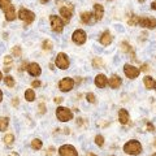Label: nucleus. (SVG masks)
<instances>
[{
    "instance_id": "obj_1",
    "label": "nucleus",
    "mask_w": 156,
    "mask_h": 156,
    "mask_svg": "<svg viewBox=\"0 0 156 156\" xmlns=\"http://www.w3.org/2000/svg\"><path fill=\"white\" fill-rule=\"evenodd\" d=\"M124 151L129 155H139L142 152V144L138 140H129L128 143H125L124 146Z\"/></svg>"
},
{
    "instance_id": "obj_2",
    "label": "nucleus",
    "mask_w": 156,
    "mask_h": 156,
    "mask_svg": "<svg viewBox=\"0 0 156 156\" xmlns=\"http://www.w3.org/2000/svg\"><path fill=\"white\" fill-rule=\"evenodd\" d=\"M56 116L57 119L62 121V122H66V121H70L73 119V113L70 109L65 108V107H57L56 109Z\"/></svg>"
},
{
    "instance_id": "obj_3",
    "label": "nucleus",
    "mask_w": 156,
    "mask_h": 156,
    "mask_svg": "<svg viewBox=\"0 0 156 156\" xmlns=\"http://www.w3.org/2000/svg\"><path fill=\"white\" fill-rule=\"evenodd\" d=\"M18 17H20V20H22V21L25 22V25H30L34 20H35V14L26 8H21L18 11Z\"/></svg>"
},
{
    "instance_id": "obj_4",
    "label": "nucleus",
    "mask_w": 156,
    "mask_h": 156,
    "mask_svg": "<svg viewBox=\"0 0 156 156\" xmlns=\"http://www.w3.org/2000/svg\"><path fill=\"white\" fill-rule=\"evenodd\" d=\"M62 3L64 5H60V14L65 20V22H69L73 16V5L70 3H66L65 0H62Z\"/></svg>"
},
{
    "instance_id": "obj_5",
    "label": "nucleus",
    "mask_w": 156,
    "mask_h": 156,
    "mask_svg": "<svg viewBox=\"0 0 156 156\" xmlns=\"http://www.w3.org/2000/svg\"><path fill=\"white\" fill-rule=\"evenodd\" d=\"M50 22H51V29L55 33H61L64 30V21L55 14H51L50 16Z\"/></svg>"
},
{
    "instance_id": "obj_6",
    "label": "nucleus",
    "mask_w": 156,
    "mask_h": 156,
    "mask_svg": "<svg viewBox=\"0 0 156 156\" xmlns=\"http://www.w3.org/2000/svg\"><path fill=\"white\" fill-rule=\"evenodd\" d=\"M55 64H56L57 68H60V69L65 70V69L69 68V58H68V56L65 55L64 52H60V53H57V56H56Z\"/></svg>"
},
{
    "instance_id": "obj_7",
    "label": "nucleus",
    "mask_w": 156,
    "mask_h": 156,
    "mask_svg": "<svg viewBox=\"0 0 156 156\" xmlns=\"http://www.w3.org/2000/svg\"><path fill=\"white\" fill-rule=\"evenodd\" d=\"M86 33L83 30H81V29H77V30L73 33V35H72V41L76 43V44H83V43L86 42Z\"/></svg>"
},
{
    "instance_id": "obj_8",
    "label": "nucleus",
    "mask_w": 156,
    "mask_h": 156,
    "mask_svg": "<svg viewBox=\"0 0 156 156\" xmlns=\"http://www.w3.org/2000/svg\"><path fill=\"white\" fill-rule=\"evenodd\" d=\"M58 154L60 156H78V152L76 151V148L70 144H64L58 148Z\"/></svg>"
},
{
    "instance_id": "obj_9",
    "label": "nucleus",
    "mask_w": 156,
    "mask_h": 156,
    "mask_svg": "<svg viewBox=\"0 0 156 156\" xmlns=\"http://www.w3.org/2000/svg\"><path fill=\"white\" fill-rule=\"evenodd\" d=\"M73 87H74V81L72 78H62L58 83V89H60L62 92H68L70 91Z\"/></svg>"
},
{
    "instance_id": "obj_10",
    "label": "nucleus",
    "mask_w": 156,
    "mask_h": 156,
    "mask_svg": "<svg viewBox=\"0 0 156 156\" xmlns=\"http://www.w3.org/2000/svg\"><path fill=\"white\" fill-rule=\"evenodd\" d=\"M124 73H125V76L128 77V78H136L139 76V73H140V69H138V68H135L133 65H130V64H126L124 66Z\"/></svg>"
},
{
    "instance_id": "obj_11",
    "label": "nucleus",
    "mask_w": 156,
    "mask_h": 156,
    "mask_svg": "<svg viewBox=\"0 0 156 156\" xmlns=\"http://www.w3.org/2000/svg\"><path fill=\"white\" fill-rule=\"evenodd\" d=\"M139 25L146 29H155L156 27V20L155 18H150V17H142L139 18Z\"/></svg>"
},
{
    "instance_id": "obj_12",
    "label": "nucleus",
    "mask_w": 156,
    "mask_h": 156,
    "mask_svg": "<svg viewBox=\"0 0 156 156\" xmlns=\"http://www.w3.org/2000/svg\"><path fill=\"white\" fill-rule=\"evenodd\" d=\"M27 72L29 74L33 76V77H39L42 73V69L41 66H39V64H37V62H30L27 66Z\"/></svg>"
},
{
    "instance_id": "obj_13",
    "label": "nucleus",
    "mask_w": 156,
    "mask_h": 156,
    "mask_svg": "<svg viewBox=\"0 0 156 156\" xmlns=\"http://www.w3.org/2000/svg\"><path fill=\"white\" fill-rule=\"evenodd\" d=\"M95 85L99 87V89H103L108 85V78H107L104 74H98L95 77Z\"/></svg>"
},
{
    "instance_id": "obj_14",
    "label": "nucleus",
    "mask_w": 156,
    "mask_h": 156,
    "mask_svg": "<svg viewBox=\"0 0 156 156\" xmlns=\"http://www.w3.org/2000/svg\"><path fill=\"white\" fill-rule=\"evenodd\" d=\"M94 16L96 21H100L101 18L104 16V8L101 4H95L94 5Z\"/></svg>"
},
{
    "instance_id": "obj_15",
    "label": "nucleus",
    "mask_w": 156,
    "mask_h": 156,
    "mask_svg": "<svg viewBox=\"0 0 156 156\" xmlns=\"http://www.w3.org/2000/svg\"><path fill=\"white\" fill-rule=\"evenodd\" d=\"M112 39H113L112 34L109 31H104L103 34H101V37H100V43L103 46H108V44L112 43Z\"/></svg>"
},
{
    "instance_id": "obj_16",
    "label": "nucleus",
    "mask_w": 156,
    "mask_h": 156,
    "mask_svg": "<svg viewBox=\"0 0 156 156\" xmlns=\"http://www.w3.org/2000/svg\"><path fill=\"white\" fill-rule=\"evenodd\" d=\"M108 85L112 87V89H119V87L121 86V78L119 76H112L109 78V81H108Z\"/></svg>"
},
{
    "instance_id": "obj_17",
    "label": "nucleus",
    "mask_w": 156,
    "mask_h": 156,
    "mask_svg": "<svg viewBox=\"0 0 156 156\" xmlns=\"http://www.w3.org/2000/svg\"><path fill=\"white\" fill-rule=\"evenodd\" d=\"M119 120H120V122L121 124H128V121H129V112L126 111V109H120L119 111Z\"/></svg>"
},
{
    "instance_id": "obj_18",
    "label": "nucleus",
    "mask_w": 156,
    "mask_h": 156,
    "mask_svg": "<svg viewBox=\"0 0 156 156\" xmlns=\"http://www.w3.org/2000/svg\"><path fill=\"white\" fill-rule=\"evenodd\" d=\"M4 12H5V18L8 20V21H13V20L16 18V8H14L13 5H11Z\"/></svg>"
},
{
    "instance_id": "obj_19",
    "label": "nucleus",
    "mask_w": 156,
    "mask_h": 156,
    "mask_svg": "<svg viewBox=\"0 0 156 156\" xmlns=\"http://www.w3.org/2000/svg\"><path fill=\"white\" fill-rule=\"evenodd\" d=\"M143 82H144V86L147 87V89H155L156 90V81L152 80V77H150V76H146L143 78Z\"/></svg>"
},
{
    "instance_id": "obj_20",
    "label": "nucleus",
    "mask_w": 156,
    "mask_h": 156,
    "mask_svg": "<svg viewBox=\"0 0 156 156\" xmlns=\"http://www.w3.org/2000/svg\"><path fill=\"white\" fill-rule=\"evenodd\" d=\"M12 65H13L12 56H5V57H4V70L9 72V70H11V68H12Z\"/></svg>"
},
{
    "instance_id": "obj_21",
    "label": "nucleus",
    "mask_w": 156,
    "mask_h": 156,
    "mask_svg": "<svg viewBox=\"0 0 156 156\" xmlns=\"http://www.w3.org/2000/svg\"><path fill=\"white\" fill-rule=\"evenodd\" d=\"M25 98L27 101H33L34 99H35V92H34L33 89H29L25 91Z\"/></svg>"
},
{
    "instance_id": "obj_22",
    "label": "nucleus",
    "mask_w": 156,
    "mask_h": 156,
    "mask_svg": "<svg viewBox=\"0 0 156 156\" xmlns=\"http://www.w3.org/2000/svg\"><path fill=\"white\" fill-rule=\"evenodd\" d=\"M8 122L9 120L7 117H0V131H5V129L8 128Z\"/></svg>"
},
{
    "instance_id": "obj_23",
    "label": "nucleus",
    "mask_w": 156,
    "mask_h": 156,
    "mask_svg": "<svg viewBox=\"0 0 156 156\" xmlns=\"http://www.w3.org/2000/svg\"><path fill=\"white\" fill-rule=\"evenodd\" d=\"M91 16H92V14L90 12H83L81 14V21L83 23H89L91 21Z\"/></svg>"
},
{
    "instance_id": "obj_24",
    "label": "nucleus",
    "mask_w": 156,
    "mask_h": 156,
    "mask_svg": "<svg viewBox=\"0 0 156 156\" xmlns=\"http://www.w3.org/2000/svg\"><path fill=\"white\" fill-rule=\"evenodd\" d=\"M11 0H0V9H3V11H5L11 7Z\"/></svg>"
},
{
    "instance_id": "obj_25",
    "label": "nucleus",
    "mask_w": 156,
    "mask_h": 156,
    "mask_svg": "<svg viewBox=\"0 0 156 156\" xmlns=\"http://www.w3.org/2000/svg\"><path fill=\"white\" fill-rule=\"evenodd\" d=\"M13 140H14L13 134H7L5 136H4V142H5L7 146H12L13 144Z\"/></svg>"
},
{
    "instance_id": "obj_26",
    "label": "nucleus",
    "mask_w": 156,
    "mask_h": 156,
    "mask_svg": "<svg viewBox=\"0 0 156 156\" xmlns=\"http://www.w3.org/2000/svg\"><path fill=\"white\" fill-rule=\"evenodd\" d=\"M31 147L34 150H41L42 148V140L41 139H34L31 142Z\"/></svg>"
},
{
    "instance_id": "obj_27",
    "label": "nucleus",
    "mask_w": 156,
    "mask_h": 156,
    "mask_svg": "<svg viewBox=\"0 0 156 156\" xmlns=\"http://www.w3.org/2000/svg\"><path fill=\"white\" fill-rule=\"evenodd\" d=\"M42 46H43V50H44V51H51V50H52V42L48 41V39L43 42Z\"/></svg>"
},
{
    "instance_id": "obj_28",
    "label": "nucleus",
    "mask_w": 156,
    "mask_h": 156,
    "mask_svg": "<svg viewBox=\"0 0 156 156\" xmlns=\"http://www.w3.org/2000/svg\"><path fill=\"white\" fill-rule=\"evenodd\" d=\"M12 53L16 57H20L21 56V53H22V51H21V47H18V46H16V47H13L12 48Z\"/></svg>"
},
{
    "instance_id": "obj_29",
    "label": "nucleus",
    "mask_w": 156,
    "mask_h": 156,
    "mask_svg": "<svg viewBox=\"0 0 156 156\" xmlns=\"http://www.w3.org/2000/svg\"><path fill=\"white\" fill-rule=\"evenodd\" d=\"M5 85H7L8 87H13V86H14V80H13V77H11V76H7V77H5Z\"/></svg>"
},
{
    "instance_id": "obj_30",
    "label": "nucleus",
    "mask_w": 156,
    "mask_h": 156,
    "mask_svg": "<svg viewBox=\"0 0 156 156\" xmlns=\"http://www.w3.org/2000/svg\"><path fill=\"white\" fill-rule=\"evenodd\" d=\"M95 143L98 144V146H103L104 144V138L101 135H96L95 136Z\"/></svg>"
},
{
    "instance_id": "obj_31",
    "label": "nucleus",
    "mask_w": 156,
    "mask_h": 156,
    "mask_svg": "<svg viewBox=\"0 0 156 156\" xmlns=\"http://www.w3.org/2000/svg\"><path fill=\"white\" fill-rule=\"evenodd\" d=\"M139 22V17L138 16H131V18L129 20V25H135V23H138Z\"/></svg>"
},
{
    "instance_id": "obj_32",
    "label": "nucleus",
    "mask_w": 156,
    "mask_h": 156,
    "mask_svg": "<svg viewBox=\"0 0 156 156\" xmlns=\"http://www.w3.org/2000/svg\"><path fill=\"white\" fill-rule=\"evenodd\" d=\"M122 50H124L125 52H128V53H130V52L133 53V50H131V47H130L126 42H124V43H122ZM133 55H134V53H133Z\"/></svg>"
},
{
    "instance_id": "obj_33",
    "label": "nucleus",
    "mask_w": 156,
    "mask_h": 156,
    "mask_svg": "<svg viewBox=\"0 0 156 156\" xmlns=\"http://www.w3.org/2000/svg\"><path fill=\"white\" fill-rule=\"evenodd\" d=\"M86 99H87V101H90V103H95V95L92 94V92L86 94Z\"/></svg>"
},
{
    "instance_id": "obj_34",
    "label": "nucleus",
    "mask_w": 156,
    "mask_h": 156,
    "mask_svg": "<svg viewBox=\"0 0 156 156\" xmlns=\"http://www.w3.org/2000/svg\"><path fill=\"white\" fill-rule=\"evenodd\" d=\"M92 65H94V68L100 66L101 65V60H100V58H95V60L92 61Z\"/></svg>"
},
{
    "instance_id": "obj_35",
    "label": "nucleus",
    "mask_w": 156,
    "mask_h": 156,
    "mask_svg": "<svg viewBox=\"0 0 156 156\" xmlns=\"http://www.w3.org/2000/svg\"><path fill=\"white\" fill-rule=\"evenodd\" d=\"M31 86H33V87H39V86H41V82H39L38 80H35V81L31 82Z\"/></svg>"
},
{
    "instance_id": "obj_36",
    "label": "nucleus",
    "mask_w": 156,
    "mask_h": 156,
    "mask_svg": "<svg viewBox=\"0 0 156 156\" xmlns=\"http://www.w3.org/2000/svg\"><path fill=\"white\" fill-rule=\"evenodd\" d=\"M147 129H148V131H155V126H154L152 124L147 122Z\"/></svg>"
},
{
    "instance_id": "obj_37",
    "label": "nucleus",
    "mask_w": 156,
    "mask_h": 156,
    "mask_svg": "<svg viewBox=\"0 0 156 156\" xmlns=\"http://www.w3.org/2000/svg\"><path fill=\"white\" fill-rule=\"evenodd\" d=\"M140 70H142V72L148 70V65H147V64H143V65H142V68H140Z\"/></svg>"
},
{
    "instance_id": "obj_38",
    "label": "nucleus",
    "mask_w": 156,
    "mask_h": 156,
    "mask_svg": "<svg viewBox=\"0 0 156 156\" xmlns=\"http://www.w3.org/2000/svg\"><path fill=\"white\" fill-rule=\"evenodd\" d=\"M39 108H41V113H44V105L41 104V105H39Z\"/></svg>"
},
{
    "instance_id": "obj_39",
    "label": "nucleus",
    "mask_w": 156,
    "mask_h": 156,
    "mask_svg": "<svg viewBox=\"0 0 156 156\" xmlns=\"http://www.w3.org/2000/svg\"><path fill=\"white\" fill-rule=\"evenodd\" d=\"M62 101V98H56L55 99V103H61Z\"/></svg>"
},
{
    "instance_id": "obj_40",
    "label": "nucleus",
    "mask_w": 156,
    "mask_h": 156,
    "mask_svg": "<svg viewBox=\"0 0 156 156\" xmlns=\"http://www.w3.org/2000/svg\"><path fill=\"white\" fill-rule=\"evenodd\" d=\"M151 8L156 11V2H152V3H151Z\"/></svg>"
},
{
    "instance_id": "obj_41",
    "label": "nucleus",
    "mask_w": 156,
    "mask_h": 156,
    "mask_svg": "<svg viewBox=\"0 0 156 156\" xmlns=\"http://www.w3.org/2000/svg\"><path fill=\"white\" fill-rule=\"evenodd\" d=\"M12 104H13V105H18V100H17V98H16V99H14V100L12 101Z\"/></svg>"
},
{
    "instance_id": "obj_42",
    "label": "nucleus",
    "mask_w": 156,
    "mask_h": 156,
    "mask_svg": "<svg viewBox=\"0 0 156 156\" xmlns=\"http://www.w3.org/2000/svg\"><path fill=\"white\" fill-rule=\"evenodd\" d=\"M39 2H41L42 4H46V3H48V2H50V0H39Z\"/></svg>"
},
{
    "instance_id": "obj_43",
    "label": "nucleus",
    "mask_w": 156,
    "mask_h": 156,
    "mask_svg": "<svg viewBox=\"0 0 156 156\" xmlns=\"http://www.w3.org/2000/svg\"><path fill=\"white\" fill-rule=\"evenodd\" d=\"M2 99H3V92H2V90H0V101H2Z\"/></svg>"
},
{
    "instance_id": "obj_44",
    "label": "nucleus",
    "mask_w": 156,
    "mask_h": 156,
    "mask_svg": "<svg viewBox=\"0 0 156 156\" xmlns=\"http://www.w3.org/2000/svg\"><path fill=\"white\" fill-rule=\"evenodd\" d=\"M89 156H96V155H95V154H91V152H90V154H89Z\"/></svg>"
},
{
    "instance_id": "obj_45",
    "label": "nucleus",
    "mask_w": 156,
    "mask_h": 156,
    "mask_svg": "<svg viewBox=\"0 0 156 156\" xmlns=\"http://www.w3.org/2000/svg\"><path fill=\"white\" fill-rule=\"evenodd\" d=\"M9 156H17V154H12V155H9Z\"/></svg>"
},
{
    "instance_id": "obj_46",
    "label": "nucleus",
    "mask_w": 156,
    "mask_h": 156,
    "mask_svg": "<svg viewBox=\"0 0 156 156\" xmlns=\"http://www.w3.org/2000/svg\"><path fill=\"white\" fill-rule=\"evenodd\" d=\"M2 78H3V77H2V72H0V80H2Z\"/></svg>"
},
{
    "instance_id": "obj_47",
    "label": "nucleus",
    "mask_w": 156,
    "mask_h": 156,
    "mask_svg": "<svg viewBox=\"0 0 156 156\" xmlns=\"http://www.w3.org/2000/svg\"><path fill=\"white\" fill-rule=\"evenodd\" d=\"M155 147H156V139H155Z\"/></svg>"
},
{
    "instance_id": "obj_48",
    "label": "nucleus",
    "mask_w": 156,
    "mask_h": 156,
    "mask_svg": "<svg viewBox=\"0 0 156 156\" xmlns=\"http://www.w3.org/2000/svg\"><path fill=\"white\" fill-rule=\"evenodd\" d=\"M139 2H144V0H139Z\"/></svg>"
},
{
    "instance_id": "obj_49",
    "label": "nucleus",
    "mask_w": 156,
    "mask_h": 156,
    "mask_svg": "<svg viewBox=\"0 0 156 156\" xmlns=\"http://www.w3.org/2000/svg\"><path fill=\"white\" fill-rule=\"evenodd\" d=\"M152 156H156V154H154V155H152Z\"/></svg>"
}]
</instances>
